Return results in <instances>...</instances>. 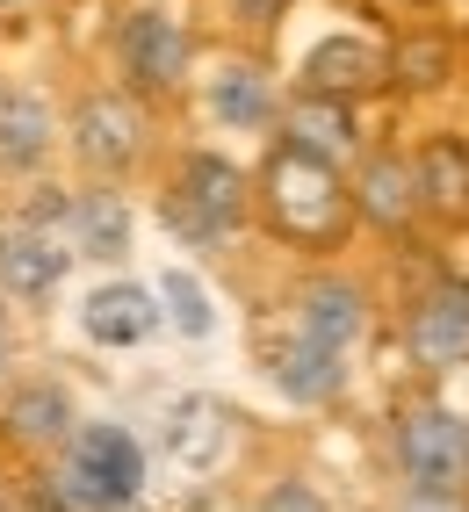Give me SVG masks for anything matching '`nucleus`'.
Masks as SVG:
<instances>
[{
  "label": "nucleus",
  "mask_w": 469,
  "mask_h": 512,
  "mask_svg": "<svg viewBox=\"0 0 469 512\" xmlns=\"http://www.w3.org/2000/svg\"><path fill=\"white\" fill-rule=\"evenodd\" d=\"M44 484L65 512H138L152 491V448L123 419H80L44 462Z\"/></svg>",
  "instance_id": "nucleus-1"
},
{
  "label": "nucleus",
  "mask_w": 469,
  "mask_h": 512,
  "mask_svg": "<svg viewBox=\"0 0 469 512\" xmlns=\"http://www.w3.org/2000/svg\"><path fill=\"white\" fill-rule=\"evenodd\" d=\"M253 210L267 217V231L289 246L332 253L354 231V202H347V174L325 159H304L289 145H267L260 174H253Z\"/></svg>",
  "instance_id": "nucleus-2"
},
{
  "label": "nucleus",
  "mask_w": 469,
  "mask_h": 512,
  "mask_svg": "<svg viewBox=\"0 0 469 512\" xmlns=\"http://www.w3.org/2000/svg\"><path fill=\"white\" fill-rule=\"evenodd\" d=\"M159 224L195 253H231L253 224V174L217 145H188L159 188Z\"/></svg>",
  "instance_id": "nucleus-3"
},
{
  "label": "nucleus",
  "mask_w": 469,
  "mask_h": 512,
  "mask_svg": "<svg viewBox=\"0 0 469 512\" xmlns=\"http://www.w3.org/2000/svg\"><path fill=\"white\" fill-rule=\"evenodd\" d=\"M58 138L65 152H73V166L87 181H130L145 166L152 152V109L138 94H123V87H87L73 109L58 116Z\"/></svg>",
  "instance_id": "nucleus-4"
},
{
  "label": "nucleus",
  "mask_w": 469,
  "mask_h": 512,
  "mask_svg": "<svg viewBox=\"0 0 469 512\" xmlns=\"http://www.w3.org/2000/svg\"><path fill=\"white\" fill-rule=\"evenodd\" d=\"M116 73H123L116 87L138 94L145 109H152V101L188 94V80H195V37H188V22L174 8H159V0L123 8L116 15Z\"/></svg>",
  "instance_id": "nucleus-5"
},
{
  "label": "nucleus",
  "mask_w": 469,
  "mask_h": 512,
  "mask_svg": "<svg viewBox=\"0 0 469 512\" xmlns=\"http://www.w3.org/2000/svg\"><path fill=\"white\" fill-rule=\"evenodd\" d=\"M390 455H397V476H405L412 498H455L469 505V419L448 412V404H405L390 426Z\"/></svg>",
  "instance_id": "nucleus-6"
},
{
  "label": "nucleus",
  "mask_w": 469,
  "mask_h": 512,
  "mask_svg": "<svg viewBox=\"0 0 469 512\" xmlns=\"http://www.w3.org/2000/svg\"><path fill=\"white\" fill-rule=\"evenodd\" d=\"M80 426V397L58 383V375H8L0 390V440L29 462H51Z\"/></svg>",
  "instance_id": "nucleus-7"
},
{
  "label": "nucleus",
  "mask_w": 469,
  "mask_h": 512,
  "mask_svg": "<svg viewBox=\"0 0 469 512\" xmlns=\"http://www.w3.org/2000/svg\"><path fill=\"white\" fill-rule=\"evenodd\" d=\"M73 318H80V339H87V347H102V354H138V347H152L159 325H166L152 282H138V275H102L73 303Z\"/></svg>",
  "instance_id": "nucleus-8"
},
{
  "label": "nucleus",
  "mask_w": 469,
  "mask_h": 512,
  "mask_svg": "<svg viewBox=\"0 0 469 512\" xmlns=\"http://www.w3.org/2000/svg\"><path fill=\"white\" fill-rule=\"evenodd\" d=\"M65 253L73 260H94V267H116L123 275V260L130 246H138V210H130V195L109 188V181H80V188H65Z\"/></svg>",
  "instance_id": "nucleus-9"
},
{
  "label": "nucleus",
  "mask_w": 469,
  "mask_h": 512,
  "mask_svg": "<svg viewBox=\"0 0 469 512\" xmlns=\"http://www.w3.org/2000/svg\"><path fill=\"white\" fill-rule=\"evenodd\" d=\"M65 275H73V253H65L51 231L22 224L15 210L0 217V303H8V311H15V303H22V311H51Z\"/></svg>",
  "instance_id": "nucleus-10"
},
{
  "label": "nucleus",
  "mask_w": 469,
  "mask_h": 512,
  "mask_svg": "<svg viewBox=\"0 0 469 512\" xmlns=\"http://www.w3.org/2000/svg\"><path fill=\"white\" fill-rule=\"evenodd\" d=\"M405 354H412L426 375L469 368V282H462V275L433 282L412 311H405Z\"/></svg>",
  "instance_id": "nucleus-11"
},
{
  "label": "nucleus",
  "mask_w": 469,
  "mask_h": 512,
  "mask_svg": "<svg viewBox=\"0 0 469 512\" xmlns=\"http://www.w3.org/2000/svg\"><path fill=\"white\" fill-rule=\"evenodd\" d=\"M203 116L217 130H231V138H267L282 116V87L253 58H217L203 73Z\"/></svg>",
  "instance_id": "nucleus-12"
},
{
  "label": "nucleus",
  "mask_w": 469,
  "mask_h": 512,
  "mask_svg": "<svg viewBox=\"0 0 469 512\" xmlns=\"http://www.w3.org/2000/svg\"><path fill=\"white\" fill-rule=\"evenodd\" d=\"M260 375L289 404H340L347 397V354L318 347V339H304L296 325H282V332L260 339Z\"/></svg>",
  "instance_id": "nucleus-13"
},
{
  "label": "nucleus",
  "mask_w": 469,
  "mask_h": 512,
  "mask_svg": "<svg viewBox=\"0 0 469 512\" xmlns=\"http://www.w3.org/2000/svg\"><path fill=\"white\" fill-rule=\"evenodd\" d=\"M65 152L58 138V109L37 87H8L0 94V181H44L51 159Z\"/></svg>",
  "instance_id": "nucleus-14"
},
{
  "label": "nucleus",
  "mask_w": 469,
  "mask_h": 512,
  "mask_svg": "<svg viewBox=\"0 0 469 512\" xmlns=\"http://www.w3.org/2000/svg\"><path fill=\"white\" fill-rule=\"evenodd\" d=\"M275 145L325 159V166H347L361 159V123H354V101H325V94H289L282 116H275Z\"/></svg>",
  "instance_id": "nucleus-15"
},
{
  "label": "nucleus",
  "mask_w": 469,
  "mask_h": 512,
  "mask_svg": "<svg viewBox=\"0 0 469 512\" xmlns=\"http://www.w3.org/2000/svg\"><path fill=\"white\" fill-rule=\"evenodd\" d=\"M289 325L304 339H318V347H332V354H354L361 332H368V296L347 275H311V282H296Z\"/></svg>",
  "instance_id": "nucleus-16"
},
{
  "label": "nucleus",
  "mask_w": 469,
  "mask_h": 512,
  "mask_svg": "<svg viewBox=\"0 0 469 512\" xmlns=\"http://www.w3.org/2000/svg\"><path fill=\"white\" fill-rule=\"evenodd\" d=\"M390 80V51L368 37H325L304 51V73H296V94H325V101H354L368 87Z\"/></svg>",
  "instance_id": "nucleus-17"
},
{
  "label": "nucleus",
  "mask_w": 469,
  "mask_h": 512,
  "mask_svg": "<svg viewBox=\"0 0 469 512\" xmlns=\"http://www.w3.org/2000/svg\"><path fill=\"white\" fill-rule=\"evenodd\" d=\"M347 202H354V224L405 231V224L419 217L412 159H405V152H361V159H354V181H347Z\"/></svg>",
  "instance_id": "nucleus-18"
},
{
  "label": "nucleus",
  "mask_w": 469,
  "mask_h": 512,
  "mask_svg": "<svg viewBox=\"0 0 469 512\" xmlns=\"http://www.w3.org/2000/svg\"><path fill=\"white\" fill-rule=\"evenodd\" d=\"M412 188H419V210L469 224V152H462L455 138H433V145L412 159Z\"/></svg>",
  "instance_id": "nucleus-19"
},
{
  "label": "nucleus",
  "mask_w": 469,
  "mask_h": 512,
  "mask_svg": "<svg viewBox=\"0 0 469 512\" xmlns=\"http://www.w3.org/2000/svg\"><path fill=\"white\" fill-rule=\"evenodd\" d=\"M152 296H159V318L181 339H217V296L203 289L195 267H166V275L152 282Z\"/></svg>",
  "instance_id": "nucleus-20"
},
{
  "label": "nucleus",
  "mask_w": 469,
  "mask_h": 512,
  "mask_svg": "<svg viewBox=\"0 0 469 512\" xmlns=\"http://www.w3.org/2000/svg\"><path fill=\"white\" fill-rule=\"evenodd\" d=\"M448 65H455V44H448V37H412V44L390 51V80L412 87V94H426V87L448 80Z\"/></svg>",
  "instance_id": "nucleus-21"
},
{
  "label": "nucleus",
  "mask_w": 469,
  "mask_h": 512,
  "mask_svg": "<svg viewBox=\"0 0 469 512\" xmlns=\"http://www.w3.org/2000/svg\"><path fill=\"white\" fill-rule=\"evenodd\" d=\"M253 512H332V505H325V491L311 476H275V484L253 498Z\"/></svg>",
  "instance_id": "nucleus-22"
},
{
  "label": "nucleus",
  "mask_w": 469,
  "mask_h": 512,
  "mask_svg": "<svg viewBox=\"0 0 469 512\" xmlns=\"http://www.w3.org/2000/svg\"><path fill=\"white\" fill-rule=\"evenodd\" d=\"M224 8L239 15V22H260V29H267V22H282V8H289V0H224Z\"/></svg>",
  "instance_id": "nucleus-23"
},
{
  "label": "nucleus",
  "mask_w": 469,
  "mask_h": 512,
  "mask_svg": "<svg viewBox=\"0 0 469 512\" xmlns=\"http://www.w3.org/2000/svg\"><path fill=\"white\" fill-rule=\"evenodd\" d=\"M8 375H15V311L0 303V390H8Z\"/></svg>",
  "instance_id": "nucleus-24"
},
{
  "label": "nucleus",
  "mask_w": 469,
  "mask_h": 512,
  "mask_svg": "<svg viewBox=\"0 0 469 512\" xmlns=\"http://www.w3.org/2000/svg\"><path fill=\"white\" fill-rule=\"evenodd\" d=\"M397 512H469V505H455V498H412V491H405V505H397Z\"/></svg>",
  "instance_id": "nucleus-25"
},
{
  "label": "nucleus",
  "mask_w": 469,
  "mask_h": 512,
  "mask_svg": "<svg viewBox=\"0 0 469 512\" xmlns=\"http://www.w3.org/2000/svg\"><path fill=\"white\" fill-rule=\"evenodd\" d=\"M0 8H29V0H0Z\"/></svg>",
  "instance_id": "nucleus-26"
},
{
  "label": "nucleus",
  "mask_w": 469,
  "mask_h": 512,
  "mask_svg": "<svg viewBox=\"0 0 469 512\" xmlns=\"http://www.w3.org/2000/svg\"><path fill=\"white\" fill-rule=\"evenodd\" d=\"M0 94H8V73H0Z\"/></svg>",
  "instance_id": "nucleus-27"
}]
</instances>
